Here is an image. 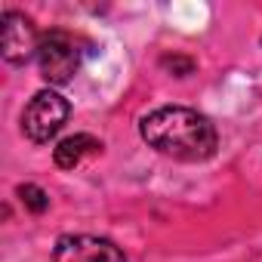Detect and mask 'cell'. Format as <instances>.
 Masks as SVG:
<instances>
[{
	"mask_svg": "<svg viewBox=\"0 0 262 262\" xmlns=\"http://www.w3.org/2000/svg\"><path fill=\"white\" fill-rule=\"evenodd\" d=\"M16 194H19V201L25 204V210H31V213H43V210L50 207V194H47L40 185H34V182L19 185Z\"/></svg>",
	"mask_w": 262,
	"mask_h": 262,
	"instance_id": "52a82bcc",
	"label": "cell"
},
{
	"mask_svg": "<svg viewBox=\"0 0 262 262\" xmlns=\"http://www.w3.org/2000/svg\"><path fill=\"white\" fill-rule=\"evenodd\" d=\"M142 139L167 158L176 161H207L216 155V126L194 108L167 105L142 117Z\"/></svg>",
	"mask_w": 262,
	"mask_h": 262,
	"instance_id": "6da1fadb",
	"label": "cell"
},
{
	"mask_svg": "<svg viewBox=\"0 0 262 262\" xmlns=\"http://www.w3.org/2000/svg\"><path fill=\"white\" fill-rule=\"evenodd\" d=\"M4 37H0V53L10 65H25L31 56H37L40 47V34L31 25V19L19 10H4Z\"/></svg>",
	"mask_w": 262,
	"mask_h": 262,
	"instance_id": "277c9868",
	"label": "cell"
},
{
	"mask_svg": "<svg viewBox=\"0 0 262 262\" xmlns=\"http://www.w3.org/2000/svg\"><path fill=\"white\" fill-rule=\"evenodd\" d=\"M53 262H126L120 247L96 234H62L53 250Z\"/></svg>",
	"mask_w": 262,
	"mask_h": 262,
	"instance_id": "5b68a950",
	"label": "cell"
},
{
	"mask_svg": "<svg viewBox=\"0 0 262 262\" xmlns=\"http://www.w3.org/2000/svg\"><path fill=\"white\" fill-rule=\"evenodd\" d=\"M99 151H102V142H99L96 136H90V133H77V136L62 139V142L53 148V161H56L59 170H74V167H80L83 158L99 155Z\"/></svg>",
	"mask_w": 262,
	"mask_h": 262,
	"instance_id": "8992f818",
	"label": "cell"
},
{
	"mask_svg": "<svg viewBox=\"0 0 262 262\" xmlns=\"http://www.w3.org/2000/svg\"><path fill=\"white\" fill-rule=\"evenodd\" d=\"M34 59H37V68H40V77L53 86H62L77 74V68L83 62L80 37H74L71 31L53 28V31L40 34V47H37Z\"/></svg>",
	"mask_w": 262,
	"mask_h": 262,
	"instance_id": "7a4b0ae2",
	"label": "cell"
},
{
	"mask_svg": "<svg viewBox=\"0 0 262 262\" xmlns=\"http://www.w3.org/2000/svg\"><path fill=\"white\" fill-rule=\"evenodd\" d=\"M71 114V105L65 96H59L56 90H40L31 96L28 108L22 111V133L31 139V142H50L59 129L65 126Z\"/></svg>",
	"mask_w": 262,
	"mask_h": 262,
	"instance_id": "3957f363",
	"label": "cell"
},
{
	"mask_svg": "<svg viewBox=\"0 0 262 262\" xmlns=\"http://www.w3.org/2000/svg\"><path fill=\"white\" fill-rule=\"evenodd\" d=\"M161 65H164V68H173V71H176V77H185V74H191V71H194V62H191V59H185V56H164V59H161Z\"/></svg>",
	"mask_w": 262,
	"mask_h": 262,
	"instance_id": "ba28073f",
	"label": "cell"
}]
</instances>
